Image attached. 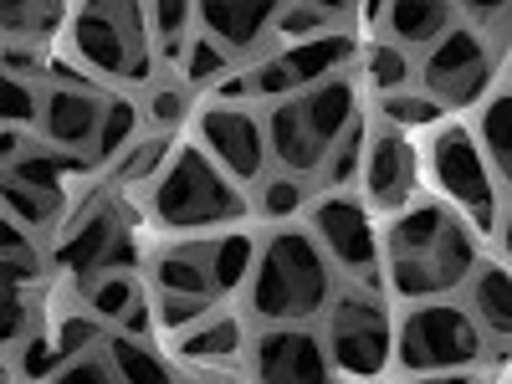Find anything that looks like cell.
Wrapping results in <instances>:
<instances>
[{"instance_id": "cell-44", "label": "cell", "mask_w": 512, "mask_h": 384, "mask_svg": "<svg viewBox=\"0 0 512 384\" xmlns=\"http://www.w3.org/2000/svg\"><path fill=\"white\" fill-rule=\"evenodd\" d=\"M26 246H31V236L0 210V256H26Z\"/></svg>"}, {"instance_id": "cell-10", "label": "cell", "mask_w": 512, "mask_h": 384, "mask_svg": "<svg viewBox=\"0 0 512 384\" xmlns=\"http://www.w3.org/2000/svg\"><path fill=\"white\" fill-rule=\"evenodd\" d=\"M62 169L67 154H21L16 164L0 169V210L26 231V226H47L62 210Z\"/></svg>"}, {"instance_id": "cell-19", "label": "cell", "mask_w": 512, "mask_h": 384, "mask_svg": "<svg viewBox=\"0 0 512 384\" xmlns=\"http://www.w3.org/2000/svg\"><path fill=\"white\" fill-rule=\"evenodd\" d=\"M154 282L159 292H175V297H216V277H210V241L195 246H175L154 262Z\"/></svg>"}, {"instance_id": "cell-11", "label": "cell", "mask_w": 512, "mask_h": 384, "mask_svg": "<svg viewBox=\"0 0 512 384\" xmlns=\"http://www.w3.org/2000/svg\"><path fill=\"white\" fill-rule=\"evenodd\" d=\"M200 139L205 154L216 159L231 180H256L267 169V134L241 103H210L200 108Z\"/></svg>"}, {"instance_id": "cell-13", "label": "cell", "mask_w": 512, "mask_h": 384, "mask_svg": "<svg viewBox=\"0 0 512 384\" xmlns=\"http://www.w3.org/2000/svg\"><path fill=\"white\" fill-rule=\"evenodd\" d=\"M123 256H128L123 221L113 216L108 205H88L67 226V236L57 246V267L72 272V277H98V272H113V262H123Z\"/></svg>"}, {"instance_id": "cell-4", "label": "cell", "mask_w": 512, "mask_h": 384, "mask_svg": "<svg viewBox=\"0 0 512 384\" xmlns=\"http://www.w3.org/2000/svg\"><path fill=\"white\" fill-rule=\"evenodd\" d=\"M241 210H246V200L236 195V180L195 144L169 154V169L154 180V216L169 231L226 226V221H241Z\"/></svg>"}, {"instance_id": "cell-15", "label": "cell", "mask_w": 512, "mask_h": 384, "mask_svg": "<svg viewBox=\"0 0 512 384\" xmlns=\"http://www.w3.org/2000/svg\"><path fill=\"white\" fill-rule=\"evenodd\" d=\"M313 231H318V241L328 246V256H333L338 267L369 272V267L379 262V241H374V231H369V216L359 210V200H344V195L318 200Z\"/></svg>"}, {"instance_id": "cell-49", "label": "cell", "mask_w": 512, "mask_h": 384, "mask_svg": "<svg viewBox=\"0 0 512 384\" xmlns=\"http://www.w3.org/2000/svg\"><path fill=\"white\" fill-rule=\"evenodd\" d=\"M308 6H318L323 16H333V11H349V6H354V0H308Z\"/></svg>"}, {"instance_id": "cell-18", "label": "cell", "mask_w": 512, "mask_h": 384, "mask_svg": "<svg viewBox=\"0 0 512 384\" xmlns=\"http://www.w3.org/2000/svg\"><path fill=\"white\" fill-rule=\"evenodd\" d=\"M200 6V21H205V36H216L221 47L231 52H246L267 36V26L277 21L282 0H195Z\"/></svg>"}, {"instance_id": "cell-50", "label": "cell", "mask_w": 512, "mask_h": 384, "mask_svg": "<svg viewBox=\"0 0 512 384\" xmlns=\"http://www.w3.org/2000/svg\"><path fill=\"white\" fill-rule=\"evenodd\" d=\"M364 16H369V21H379V16H384V0H364Z\"/></svg>"}, {"instance_id": "cell-42", "label": "cell", "mask_w": 512, "mask_h": 384, "mask_svg": "<svg viewBox=\"0 0 512 384\" xmlns=\"http://www.w3.org/2000/svg\"><path fill=\"white\" fill-rule=\"evenodd\" d=\"M303 205V190H297V180H272L262 190V210L267 216H292V210Z\"/></svg>"}, {"instance_id": "cell-23", "label": "cell", "mask_w": 512, "mask_h": 384, "mask_svg": "<svg viewBox=\"0 0 512 384\" xmlns=\"http://www.w3.org/2000/svg\"><path fill=\"white\" fill-rule=\"evenodd\" d=\"M477 282H472V308H477V328H487V333H507L512 328V287H507V267H482V272H472Z\"/></svg>"}, {"instance_id": "cell-5", "label": "cell", "mask_w": 512, "mask_h": 384, "mask_svg": "<svg viewBox=\"0 0 512 384\" xmlns=\"http://www.w3.org/2000/svg\"><path fill=\"white\" fill-rule=\"evenodd\" d=\"M77 57L108 77H144L149 72V26L139 0H82L72 16Z\"/></svg>"}, {"instance_id": "cell-3", "label": "cell", "mask_w": 512, "mask_h": 384, "mask_svg": "<svg viewBox=\"0 0 512 384\" xmlns=\"http://www.w3.org/2000/svg\"><path fill=\"white\" fill-rule=\"evenodd\" d=\"M354 108H359L354 82L344 72L323 77V82H313V88H303L297 98L277 103V113L267 123V144L292 175H313V169H323L338 134L354 123Z\"/></svg>"}, {"instance_id": "cell-39", "label": "cell", "mask_w": 512, "mask_h": 384, "mask_svg": "<svg viewBox=\"0 0 512 384\" xmlns=\"http://www.w3.org/2000/svg\"><path fill=\"white\" fill-rule=\"evenodd\" d=\"M185 113H190V98H185V88H154V93H149V118H154L159 128L180 123Z\"/></svg>"}, {"instance_id": "cell-21", "label": "cell", "mask_w": 512, "mask_h": 384, "mask_svg": "<svg viewBox=\"0 0 512 384\" xmlns=\"http://www.w3.org/2000/svg\"><path fill=\"white\" fill-rule=\"evenodd\" d=\"M103 364L113 369L118 384H175L169 369H164V359L144 344V338H128V333H118L113 344L103 349Z\"/></svg>"}, {"instance_id": "cell-12", "label": "cell", "mask_w": 512, "mask_h": 384, "mask_svg": "<svg viewBox=\"0 0 512 384\" xmlns=\"http://www.w3.org/2000/svg\"><path fill=\"white\" fill-rule=\"evenodd\" d=\"M349 57H354V41H349V36L323 31V36H313V41H297L292 52L272 57L262 72L251 77V93L282 98V93H292V88H313V82L344 72V67H349Z\"/></svg>"}, {"instance_id": "cell-27", "label": "cell", "mask_w": 512, "mask_h": 384, "mask_svg": "<svg viewBox=\"0 0 512 384\" xmlns=\"http://www.w3.org/2000/svg\"><path fill=\"white\" fill-rule=\"evenodd\" d=\"M251 262H256L251 236H221V241H210V277H216V292H231L236 282H246L251 277Z\"/></svg>"}, {"instance_id": "cell-33", "label": "cell", "mask_w": 512, "mask_h": 384, "mask_svg": "<svg viewBox=\"0 0 512 384\" xmlns=\"http://www.w3.org/2000/svg\"><path fill=\"white\" fill-rule=\"evenodd\" d=\"M446 108L431 98V93H384V118L390 123H405V128H420V123H436Z\"/></svg>"}, {"instance_id": "cell-38", "label": "cell", "mask_w": 512, "mask_h": 384, "mask_svg": "<svg viewBox=\"0 0 512 384\" xmlns=\"http://www.w3.org/2000/svg\"><path fill=\"white\" fill-rule=\"evenodd\" d=\"M190 6H195V0H149V11H154V36L180 41V36H185V21H190Z\"/></svg>"}, {"instance_id": "cell-24", "label": "cell", "mask_w": 512, "mask_h": 384, "mask_svg": "<svg viewBox=\"0 0 512 384\" xmlns=\"http://www.w3.org/2000/svg\"><path fill=\"white\" fill-rule=\"evenodd\" d=\"M67 0H0V31L6 36H47L57 31Z\"/></svg>"}, {"instance_id": "cell-37", "label": "cell", "mask_w": 512, "mask_h": 384, "mask_svg": "<svg viewBox=\"0 0 512 384\" xmlns=\"http://www.w3.org/2000/svg\"><path fill=\"white\" fill-rule=\"evenodd\" d=\"M52 384H118V379H113V369H108L103 359L77 354V359H67V364L52 374Z\"/></svg>"}, {"instance_id": "cell-48", "label": "cell", "mask_w": 512, "mask_h": 384, "mask_svg": "<svg viewBox=\"0 0 512 384\" xmlns=\"http://www.w3.org/2000/svg\"><path fill=\"white\" fill-rule=\"evenodd\" d=\"M410 384H477V379H466V374H425V379H410Z\"/></svg>"}, {"instance_id": "cell-40", "label": "cell", "mask_w": 512, "mask_h": 384, "mask_svg": "<svg viewBox=\"0 0 512 384\" xmlns=\"http://www.w3.org/2000/svg\"><path fill=\"white\" fill-rule=\"evenodd\" d=\"M210 303L205 297H175V292H159V323H169V328H185L190 318H200Z\"/></svg>"}, {"instance_id": "cell-22", "label": "cell", "mask_w": 512, "mask_h": 384, "mask_svg": "<svg viewBox=\"0 0 512 384\" xmlns=\"http://www.w3.org/2000/svg\"><path fill=\"white\" fill-rule=\"evenodd\" d=\"M26 282H31L26 256H0V344H16V338L26 333V323H31Z\"/></svg>"}, {"instance_id": "cell-35", "label": "cell", "mask_w": 512, "mask_h": 384, "mask_svg": "<svg viewBox=\"0 0 512 384\" xmlns=\"http://www.w3.org/2000/svg\"><path fill=\"white\" fill-rule=\"evenodd\" d=\"M369 82H374L379 93H400L405 82H410L405 52H400V47H374V52H369Z\"/></svg>"}, {"instance_id": "cell-47", "label": "cell", "mask_w": 512, "mask_h": 384, "mask_svg": "<svg viewBox=\"0 0 512 384\" xmlns=\"http://www.w3.org/2000/svg\"><path fill=\"white\" fill-rule=\"evenodd\" d=\"M461 6L472 11L477 21H492V16H502V6H507V0H461Z\"/></svg>"}, {"instance_id": "cell-17", "label": "cell", "mask_w": 512, "mask_h": 384, "mask_svg": "<svg viewBox=\"0 0 512 384\" xmlns=\"http://www.w3.org/2000/svg\"><path fill=\"white\" fill-rule=\"evenodd\" d=\"M364 185L379 210H400L415 195V149L400 134H379L364 154Z\"/></svg>"}, {"instance_id": "cell-7", "label": "cell", "mask_w": 512, "mask_h": 384, "mask_svg": "<svg viewBox=\"0 0 512 384\" xmlns=\"http://www.w3.org/2000/svg\"><path fill=\"white\" fill-rule=\"evenodd\" d=\"M431 175L436 185L472 216L482 231L497 221V210H502V185L492 180V169L477 149V139L466 134V128H441V134L431 139Z\"/></svg>"}, {"instance_id": "cell-36", "label": "cell", "mask_w": 512, "mask_h": 384, "mask_svg": "<svg viewBox=\"0 0 512 384\" xmlns=\"http://www.w3.org/2000/svg\"><path fill=\"white\" fill-rule=\"evenodd\" d=\"M277 31L292 36V41H313L328 31V16L318 6H292V11H277Z\"/></svg>"}, {"instance_id": "cell-9", "label": "cell", "mask_w": 512, "mask_h": 384, "mask_svg": "<svg viewBox=\"0 0 512 384\" xmlns=\"http://www.w3.org/2000/svg\"><path fill=\"white\" fill-rule=\"evenodd\" d=\"M492 52L482 47L477 31H441L431 41V57H425V88L446 108H466L482 103V93L492 88Z\"/></svg>"}, {"instance_id": "cell-30", "label": "cell", "mask_w": 512, "mask_h": 384, "mask_svg": "<svg viewBox=\"0 0 512 384\" xmlns=\"http://www.w3.org/2000/svg\"><path fill=\"white\" fill-rule=\"evenodd\" d=\"M134 128H139V108H134V103H123V98L103 103L98 134H93V154H98V159H113L128 139H134Z\"/></svg>"}, {"instance_id": "cell-31", "label": "cell", "mask_w": 512, "mask_h": 384, "mask_svg": "<svg viewBox=\"0 0 512 384\" xmlns=\"http://www.w3.org/2000/svg\"><path fill=\"white\" fill-rule=\"evenodd\" d=\"M36 113H41L36 88H31L26 77H16V72L0 67V123H16V128H26Z\"/></svg>"}, {"instance_id": "cell-43", "label": "cell", "mask_w": 512, "mask_h": 384, "mask_svg": "<svg viewBox=\"0 0 512 384\" xmlns=\"http://www.w3.org/2000/svg\"><path fill=\"white\" fill-rule=\"evenodd\" d=\"M21 154H31V134H26V128H16V123H0V169L16 164Z\"/></svg>"}, {"instance_id": "cell-1", "label": "cell", "mask_w": 512, "mask_h": 384, "mask_svg": "<svg viewBox=\"0 0 512 384\" xmlns=\"http://www.w3.org/2000/svg\"><path fill=\"white\" fill-rule=\"evenodd\" d=\"M477 272V241L451 210L415 205L390 226V287L400 297H436Z\"/></svg>"}, {"instance_id": "cell-16", "label": "cell", "mask_w": 512, "mask_h": 384, "mask_svg": "<svg viewBox=\"0 0 512 384\" xmlns=\"http://www.w3.org/2000/svg\"><path fill=\"white\" fill-rule=\"evenodd\" d=\"M36 118H41V134H47L57 149H93L103 103L93 98V88H82V82H57V88L41 98Z\"/></svg>"}, {"instance_id": "cell-46", "label": "cell", "mask_w": 512, "mask_h": 384, "mask_svg": "<svg viewBox=\"0 0 512 384\" xmlns=\"http://www.w3.org/2000/svg\"><path fill=\"white\" fill-rule=\"evenodd\" d=\"M149 323H154V318H149V308H144V303H134V308L123 313V333H128V338H139V333H149Z\"/></svg>"}, {"instance_id": "cell-32", "label": "cell", "mask_w": 512, "mask_h": 384, "mask_svg": "<svg viewBox=\"0 0 512 384\" xmlns=\"http://www.w3.org/2000/svg\"><path fill=\"white\" fill-rule=\"evenodd\" d=\"M221 72H231V52L221 47L216 36H195V41H185V77L190 82H210V77H221Z\"/></svg>"}, {"instance_id": "cell-41", "label": "cell", "mask_w": 512, "mask_h": 384, "mask_svg": "<svg viewBox=\"0 0 512 384\" xmlns=\"http://www.w3.org/2000/svg\"><path fill=\"white\" fill-rule=\"evenodd\" d=\"M93 333H98V328H93L88 318H67L62 333H57V359H77L82 349L93 344Z\"/></svg>"}, {"instance_id": "cell-8", "label": "cell", "mask_w": 512, "mask_h": 384, "mask_svg": "<svg viewBox=\"0 0 512 384\" xmlns=\"http://www.w3.org/2000/svg\"><path fill=\"white\" fill-rule=\"evenodd\" d=\"M390 349H395V333H390V318L374 297H338L333 313H328V364H338L344 374H359V379H374L384 364H390Z\"/></svg>"}, {"instance_id": "cell-45", "label": "cell", "mask_w": 512, "mask_h": 384, "mask_svg": "<svg viewBox=\"0 0 512 384\" xmlns=\"http://www.w3.org/2000/svg\"><path fill=\"white\" fill-rule=\"evenodd\" d=\"M216 93H221L216 103H241V98L251 93V77H241V72H236V77H221V88H216Z\"/></svg>"}, {"instance_id": "cell-25", "label": "cell", "mask_w": 512, "mask_h": 384, "mask_svg": "<svg viewBox=\"0 0 512 384\" xmlns=\"http://www.w3.org/2000/svg\"><path fill=\"white\" fill-rule=\"evenodd\" d=\"M482 159L497 169V185H502V175H507V164H512V98L507 93H497L487 108H482Z\"/></svg>"}, {"instance_id": "cell-28", "label": "cell", "mask_w": 512, "mask_h": 384, "mask_svg": "<svg viewBox=\"0 0 512 384\" xmlns=\"http://www.w3.org/2000/svg\"><path fill=\"white\" fill-rule=\"evenodd\" d=\"M134 303H139L134 277H123V272H98V277H88V308H93V318H123Z\"/></svg>"}, {"instance_id": "cell-26", "label": "cell", "mask_w": 512, "mask_h": 384, "mask_svg": "<svg viewBox=\"0 0 512 384\" xmlns=\"http://www.w3.org/2000/svg\"><path fill=\"white\" fill-rule=\"evenodd\" d=\"M236 349H241V323L236 318H210L205 328H195V333L180 338V354L185 359H205V364H221Z\"/></svg>"}, {"instance_id": "cell-20", "label": "cell", "mask_w": 512, "mask_h": 384, "mask_svg": "<svg viewBox=\"0 0 512 384\" xmlns=\"http://www.w3.org/2000/svg\"><path fill=\"white\" fill-rule=\"evenodd\" d=\"M384 16H390V31L410 47H425L441 31H451V0H384Z\"/></svg>"}, {"instance_id": "cell-14", "label": "cell", "mask_w": 512, "mask_h": 384, "mask_svg": "<svg viewBox=\"0 0 512 384\" xmlns=\"http://www.w3.org/2000/svg\"><path fill=\"white\" fill-rule=\"evenodd\" d=\"M256 384H328V354L308 328H267L256 344Z\"/></svg>"}, {"instance_id": "cell-34", "label": "cell", "mask_w": 512, "mask_h": 384, "mask_svg": "<svg viewBox=\"0 0 512 384\" xmlns=\"http://www.w3.org/2000/svg\"><path fill=\"white\" fill-rule=\"evenodd\" d=\"M359 154H364V128H359V123H349L344 134H338V144L328 149V159H323V175H328V185H344V180H354Z\"/></svg>"}, {"instance_id": "cell-2", "label": "cell", "mask_w": 512, "mask_h": 384, "mask_svg": "<svg viewBox=\"0 0 512 384\" xmlns=\"http://www.w3.org/2000/svg\"><path fill=\"white\" fill-rule=\"evenodd\" d=\"M333 277L308 231H277L251 267V308L267 323H297L328 308Z\"/></svg>"}, {"instance_id": "cell-6", "label": "cell", "mask_w": 512, "mask_h": 384, "mask_svg": "<svg viewBox=\"0 0 512 384\" xmlns=\"http://www.w3.org/2000/svg\"><path fill=\"white\" fill-rule=\"evenodd\" d=\"M482 359V328L472 313L425 303L400 323V364L415 374H451Z\"/></svg>"}, {"instance_id": "cell-29", "label": "cell", "mask_w": 512, "mask_h": 384, "mask_svg": "<svg viewBox=\"0 0 512 384\" xmlns=\"http://www.w3.org/2000/svg\"><path fill=\"white\" fill-rule=\"evenodd\" d=\"M164 159H169V139L154 134V139H139L128 154H113V175H118V185H144L159 175Z\"/></svg>"}]
</instances>
